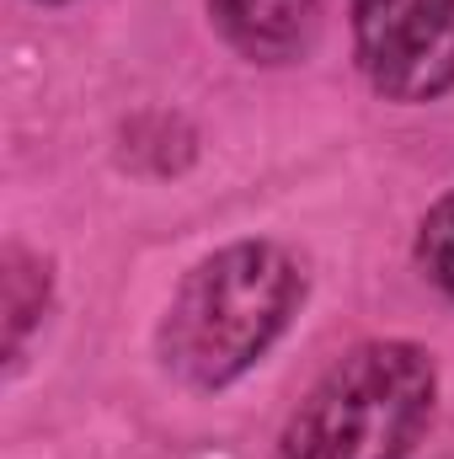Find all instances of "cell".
Listing matches in <instances>:
<instances>
[{"label": "cell", "mask_w": 454, "mask_h": 459, "mask_svg": "<svg viewBox=\"0 0 454 459\" xmlns=\"http://www.w3.org/2000/svg\"><path fill=\"white\" fill-rule=\"evenodd\" d=\"M305 305V267L278 240H230L209 251L161 316V363L188 390L246 379Z\"/></svg>", "instance_id": "cell-1"}, {"label": "cell", "mask_w": 454, "mask_h": 459, "mask_svg": "<svg viewBox=\"0 0 454 459\" xmlns=\"http://www.w3.org/2000/svg\"><path fill=\"white\" fill-rule=\"evenodd\" d=\"M38 5H65V0H38Z\"/></svg>", "instance_id": "cell-7"}, {"label": "cell", "mask_w": 454, "mask_h": 459, "mask_svg": "<svg viewBox=\"0 0 454 459\" xmlns=\"http://www.w3.org/2000/svg\"><path fill=\"white\" fill-rule=\"evenodd\" d=\"M0 289H5V374H16L22 352H27V337L43 326V310H48V294H54L48 262L38 251H27V246H5Z\"/></svg>", "instance_id": "cell-5"}, {"label": "cell", "mask_w": 454, "mask_h": 459, "mask_svg": "<svg viewBox=\"0 0 454 459\" xmlns=\"http://www.w3.org/2000/svg\"><path fill=\"white\" fill-rule=\"evenodd\" d=\"M439 363L423 342L347 347L294 406L278 459H406L433 422Z\"/></svg>", "instance_id": "cell-2"}, {"label": "cell", "mask_w": 454, "mask_h": 459, "mask_svg": "<svg viewBox=\"0 0 454 459\" xmlns=\"http://www.w3.org/2000/svg\"><path fill=\"white\" fill-rule=\"evenodd\" d=\"M412 256H417V267L428 273V283L454 299V193H444V198L423 214Z\"/></svg>", "instance_id": "cell-6"}, {"label": "cell", "mask_w": 454, "mask_h": 459, "mask_svg": "<svg viewBox=\"0 0 454 459\" xmlns=\"http://www.w3.org/2000/svg\"><path fill=\"white\" fill-rule=\"evenodd\" d=\"M209 16L251 65H294L321 32V0H209Z\"/></svg>", "instance_id": "cell-4"}, {"label": "cell", "mask_w": 454, "mask_h": 459, "mask_svg": "<svg viewBox=\"0 0 454 459\" xmlns=\"http://www.w3.org/2000/svg\"><path fill=\"white\" fill-rule=\"evenodd\" d=\"M347 27L374 97L423 108L454 91V0H347Z\"/></svg>", "instance_id": "cell-3"}]
</instances>
